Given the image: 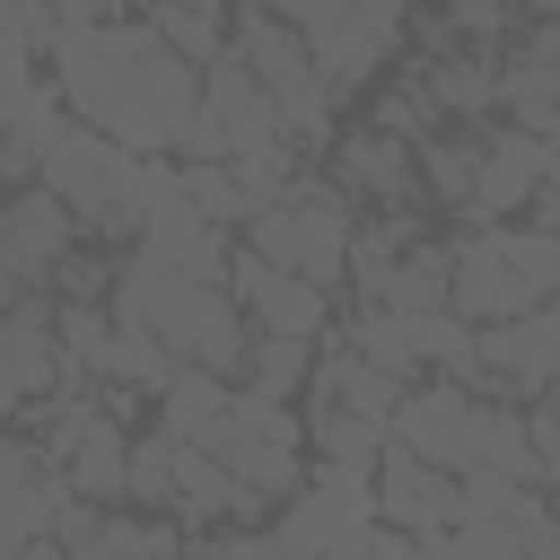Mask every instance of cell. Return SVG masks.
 Listing matches in <instances>:
<instances>
[{
	"label": "cell",
	"mask_w": 560,
	"mask_h": 560,
	"mask_svg": "<svg viewBox=\"0 0 560 560\" xmlns=\"http://www.w3.org/2000/svg\"><path fill=\"white\" fill-rule=\"evenodd\" d=\"M228 61L262 88V96H280V88H298V79H315V61H306V35L280 18V9H245L236 26H228Z\"/></svg>",
	"instance_id": "obj_14"
},
{
	"label": "cell",
	"mask_w": 560,
	"mask_h": 560,
	"mask_svg": "<svg viewBox=\"0 0 560 560\" xmlns=\"http://www.w3.org/2000/svg\"><path fill=\"white\" fill-rule=\"evenodd\" d=\"M298 429H306L315 464H350V472H368V464L385 455V420H359V411H341V402H298Z\"/></svg>",
	"instance_id": "obj_17"
},
{
	"label": "cell",
	"mask_w": 560,
	"mask_h": 560,
	"mask_svg": "<svg viewBox=\"0 0 560 560\" xmlns=\"http://www.w3.org/2000/svg\"><path fill=\"white\" fill-rule=\"evenodd\" d=\"M472 149H481V158H472V201H464L472 228H481V219H516L542 184H560V149L534 140V131H516V122H499V131L481 122Z\"/></svg>",
	"instance_id": "obj_6"
},
{
	"label": "cell",
	"mask_w": 560,
	"mask_h": 560,
	"mask_svg": "<svg viewBox=\"0 0 560 560\" xmlns=\"http://www.w3.org/2000/svg\"><path fill=\"white\" fill-rule=\"evenodd\" d=\"M368 306H394V315H420V306H446V236H420L402 245L376 280H359Z\"/></svg>",
	"instance_id": "obj_16"
},
{
	"label": "cell",
	"mask_w": 560,
	"mask_h": 560,
	"mask_svg": "<svg viewBox=\"0 0 560 560\" xmlns=\"http://www.w3.org/2000/svg\"><path fill=\"white\" fill-rule=\"evenodd\" d=\"M560 289V236L525 228V219H481L464 236H446V315L464 324H499L525 315Z\"/></svg>",
	"instance_id": "obj_3"
},
{
	"label": "cell",
	"mask_w": 560,
	"mask_h": 560,
	"mask_svg": "<svg viewBox=\"0 0 560 560\" xmlns=\"http://www.w3.org/2000/svg\"><path fill=\"white\" fill-rule=\"evenodd\" d=\"M44 61H52V96L70 122H96L105 140L140 149V158H166L192 122V88L201 70L184 52L158 44V26L140 18H105V26H52L44 35Z\"/></svg>",
	"instance_id": "obj_1"
},
{
	"label": "cell",
	"mask_w": 560,
	"mask_h": 560,
	"mask_svg": "<svg viewBox=\"0 0 560 560\" xmlns=\"http://www.w3.org/2000/svg\"><path fill=\"white\" fill-rule=\"evenodd\" d=\"M508 534H516L525 560H560V525H551V499L542 490H516L508 499Z\"/></svg>",
	"instance_id": "obj_23"
},
{
	"label": "cell",
	"mask_w": 560,
	"mask_h": 560,
	"mask_svg": "<svg viewBox=\"0 0 560 560\" xmlns=\"http://www.w3.org/2000/svg\"><path fill=\"white\" fill-rule=\"evenodd\" d=\"M175 192H184L210 228H245V210H254L245 184L228 175V158H184V166H175Z\"/></svg>",
	"instance_id": "obj_20"
},
{
	"label": "cell",
	"mask_w": 560,
	"mask_h": 560,
	"mask_svg": "<svg viewBox=\"0 0 560 560\" xmlns=\"http://www.w3.org/2000/svg\"><path fill=\"white\" fill-rule=\"evenodd\" d=\"M438 18H446L464 44H508V35L525 26V18H516V0H446Z\"/></svg>",
	"instance_id": "obj_24"
},
{
	"label": "cell",
	"mask_w": 560,
	"mask_h": 560,
	"mask_svg": "<svg viewBox=\"0 0 560 560\" xmlns=\"http://www.w3.org/2000/svg\"><path fill=\"white\" fill-rule=\"evenodd\" d=\"M131 254H149V262H175L184 280H228V228H210L175 184L140 210V228H131Z\"/></svg>",
	"instance_id": "obj_10"
},
{
	"label": "cell",
	"mask_w": 560,
	"mask_h": 560,
	"mask_svg": "<svg viewBox=\"0 0 560 560\" xmlns=\"http://www.w3.org/2000/svg\"><path fill=\"white\" fill-rule=\"evenodd\" d=\"M140 18H149V26H158V44H166V52H184L192 70L228 52V26H219V9H140Z\"/></svg>",
	"instance_id": "obj_22"
},
{
	"label": "cell",
	"mask_w": 560,
	"mask_h": 560,
	"mask_svg": "<svg viewBox=\"0 0 560 560\" xmlns=\"http://www.w3.org/2000/svg\"><path fill=\"white\" fill-rule=\"evenodd\" d=\"M446 560H525V551H516L508 516H464V525L446 534Z\"/></svg>",
	"instance_id": "obj_25"
},
{
	"label": "cell",
	"mask_w": 560,
	"mask_h": 560,
	"mask_svg": "<svg viewBox=\"0 0 560 560\" xmlns=\"http://www.w3.org/2000/svg\"><path fill=\"white\" fill-rule=\"evenodd\" d=\"M61 508V472H35V481H0V551H18L26 534H44Z\"/></svg>",
	"instance_id": "obj_21"
},
{
	"label": "cell",
	"mask_w": 560,
	"mask_h": 560,
	"mask_svg": "<svg viewBox=\"0 0 560 560\" xmlns=\"http://www.w3.org/2000/svg\"><path fill=\"white\" fill-rule=\"evenodd\" d=\"M131 0H44V18L52 26H105V18H122Z\"/></svg>",
	"instance_id": "obj_28"
},
{
	"label": "cell",
	"mask_w": 560,
	"mask_h": 560,
	"mask_svg": "<svg viewBox=\"0 0 560 560\" xmlns=\"http://www.w3.org/2000/svg\"><path fill=\"white\" fill-rule=\"evenodd\" d=\"M324 175H332L350 201L402 210V201H411V140H385V131H332V140H324Z\"/></svg>",
	"instance_id": "obj_12"
},
{
	"label": "cell",
	"mask_w": 560,
	"mask_h": 560,
	"mask_svg": "<svg viewBox=\"0 0 560 560\" xmlns=\"http://www.w3.org/2000/svg\"><path fill=\"white\" fill-rule=\"evenodd\" d=\"M228 376H210V368H184L175 359V376L158 385V429L175 438V446H201V455H219V438H228Z\"/></svg>",
	"instance_id": "obj_15"
},
{
	"label": "cell",
	"mask_w": 560,
	"mask_h": 560,
	"mask_svg": "<svg viewBox=\"0 0 560 560\" xmlns=\"http://www.w3.org/2000/svg\"><path fill=\"white\" fill-rule=\"evenodd\" d=\"M158 9H228V0H158Z\"/></svg>",
	"instance_id": "obj_31"
},
{
	"label": "cell",
	"mask_w": 560,
	"mask_h": 560,
	"mask_svg": "<svg viewBox=\"0 0 560 560\" xmlns=\"http://www.w3.org/2000/svg\"><path fill=\"white\" fill-rule=\"evenodd\" d=\"M306 368H315V341H298V332H254V341H245L236 385H245V394H262V402H298Z\"/></svg>",
	"instance_id": "obj_18"
},
{
	"label": "cell",
	"mask_w": 560,
	"mask_h": 560,
	"mask_svg": "<svg viewBox=\"0 0 560 560\" xmlns=\"http://www.w3.org/2000/svg\"><path fill=\"white\" fill-rule=\"evenodd\" d=\"M516 18H560V0H516Z\"/></svg>",
	"instance_id": "obj_30"
},
{
	"label": "cell",
	"mask_w": 560,
	"mask_h": 560,
	"mask_svg": "<svg viewBox=\"0 0 560 560\" xmlns=\"http://www.w3.org/2000/svg\"><path fill=\"white\" fill-rule=\"evenodd\" d=\"M0 560H70V551H61L52 534H26V542H18V551H0Z\"/></svg>",
	"instance_id": "obj_29"
},
{
	"label": "cell",
	"mask_w": 560,
	"mask_h": 560,
	"mask_svg": "<svg viewBox=\"0 0 560 560\" xmlns=\"http://www.w3.org/2000/svg\"><path fill=\"white\" fill-rule=\"evenodd\" d=\"M122 499L149 508V516H166V499H175V438L166 429H131V446H122Z\"/></svg>",
	"instance_id": "obj_19"
},
{
	"label": "cell",
	"mask_w": 560,
	"mask_h": 560,
	"mask_svg": "<svg viewBox=\"0 0 560 560\" xmlns=\"http://www.w3.org/2000/svg\"><path fill=\"white\" fill-rule=\"evenodd\" d=\"M245 9H271V0H245Z\"/></svg>",
	"instance_id": "obj_32"
},
{
	"label": "cell",
	"mask_w": 560,
	"mask_h": 560,
	"mask_svg": "<svg viewBox=\"0 0 560 560\" xmlns=\"http://www.w3.org/2000/svg\"><path fill=\"white\" fill-rule=\"evenodd\" d=\"M262 140H280V105L219 52V61H201V88H192V122H184V158H245V149H262Z\"/></svg>",
	"instance_id": "obj_4"
},
{
	"label": "cell",
	"mask_w": 560,
	"mask_h": 560,
	"mask_svg": "<svg viewBox=\"0 0 560 560\" xmlns=\"http://www.w3.org/2000/svg\"><path fill=\"white\" fill-rule=\"evenodd\" d=\"M464 429H472V394L446 385V376H411L385 411V446L394 455H420L438 472H464Z\"/></svg>",
	"instance_id": "obj_8"
},
{
	"label": "cell",
	"mask_w": 560,
	"mask_h": 560,
	"mask_svg": "<svg viewBox=\"0 0 560 560\" xmlns=\"http://www.w3.org/2000/svg\"><path fill=\"white\" fill-rule=\"evenodd\" d=\"M35 184L70 210V228H79V236H131V228H140V210L175 184V166H166V158L122 149V140H105L96 122H70V114H61V122L44 131Z\"/></svg>",
	"instance_id": "obj_2"
},
{
	"label": "cell",
	"mask_w": 560,
	"mask_h": 560,
	"mask_svg": "<svg viewBox=\"0 0 560 560\" xmlns=\"http://www.w3.org/2000/svg\"><path fill=\"white\" fill-rule=\"evenodd\" d=\"M219 289L245 306L254 332H298V341H324V332H332V298H324L315 280H298V271L245 254V245H228V280H219Z\"/></svg>",
	"instance_id": "obj_7"
},
{
	"label": "cell",
	"mask_w": 560,
	"mask_h": 560,
	"mask_svg": "<svg viewBox=\"0 0 560 560\" xmlns=\"http://www.w3.org/2000/svg\"><path fill=\"white\" fill-rule=\"evenodd\" d=\"M464 464L516 481V490H542L551 464L534 455V429H525V402H499V394H472V429H464Z\"/></svg>",
	"instance_id": "obj_13"
},
{
	"label": "cell",
	"mask_w": 560,
	"mask_h": 560,
	"mask_svg": "<svg viewBox=\"0 0 560 560\" xmlns=\"http://www.w3.org/2000/svg\"><path fill=\"white\" fill-rule=\"evenodd\" d=\"M140 9H158V0H140Z\"/></svg>",
	"instance_id": "obj_33"
},
{
	"label": "cell",
	"mask_w": 560,
	"mask_h": 560,
	"mask_svg": "<svg viewBox=\"0 0 560 560\" xmlns=\"http://www.w3.org/2000/svg\"><path fill=\"white\" fill-rule=\"evenodd\" d=\"M368 508H376V525H394V534H455V472L385 446V455L368 464Z\"/></svg>",
	"instance_id": "obj_9"
},
{
	"label": "cell",
	"mask_w": 560,
	"mask_h": 560,
	"mask_svg": "<svg viewBox=\"0 0 560 560\" xmlns=\"http://www.w3.org/2000/svg\"><path fill=\"white\" fill-rule=\"evenodd\" d=\"M472 368H481V394L499 402H534L551 394L560 376V306H525V315H499V324H472Z\"/></svg>",
	"instance_id": "obj_5"
},
{
	"label": "cell",
	"mask_w": 560,
	"mask_h": 560,
	"mask_svg": "<svg viewBox=\"0 0 560 560\" xmlns=\"http://www.w3.org/2000/svg\"><path fill=\"white\" fill-rule=\"evenodd\" d=\"M192 560H280V551L262 525H210V534H192Z\"/></svg>",
	"instance_id": "obj_26"
},
{
	"label": "cell",
	"mask_w": 560,
	"mask_h": 560,
	"mask_svg": "<svg viewBox=\"0 0 560 560\" xmlns=\"http://www.w3.org/2000/svg\"><path fill=\"white\" fill-rule=\"evenodd\" d=\"M79 245V228H70V210L44 192V184H18V192H0V262L26 280V289H44L52 280V262Z\"/></svg>",
	"instance_id": "obj_11"
},
{
	"label": "cell",
	"mask_w": 560,
	"mask_h": 560,
	"mask_svg": "<svg viewBox=\"0 0 560 560\" xmlns=\"http://www.w3.org/2000/svg\"><path fill=\"white\" fill-rule=\"evenodd\" d=\"M44 35H52L44 0H0V44H18V52H44Z\"/></svg>",
	"instance_id": "obj_27"
}]
</instances>
